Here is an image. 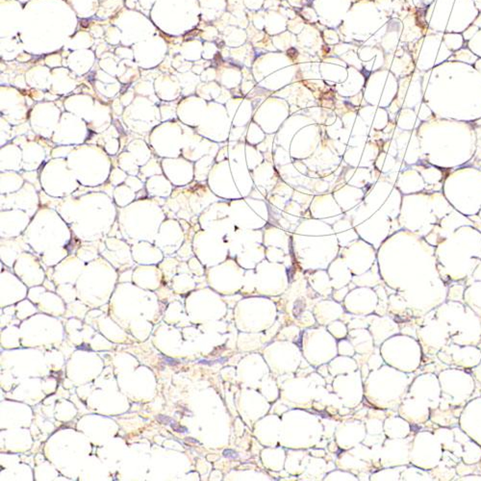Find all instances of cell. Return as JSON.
<instances>
[{"instance_id":"obj_1","label":"cell","mask_w":481,"mask_h":481,"mask_svg":"<svg viewBox=\"0 0 481 481\" xmlns=\"http://www.w3.org/2000/svg\"><path fill=\"white\" fill-rule=\"evenodd\" d=\"M157 420H158L160 423L164 424V425H169L171 428H173L174 426L177 425V424L175 423V421H173L172 419H170V418H168V417L166 416H159L157 418Z\"/></svg>"}]
</instances>
